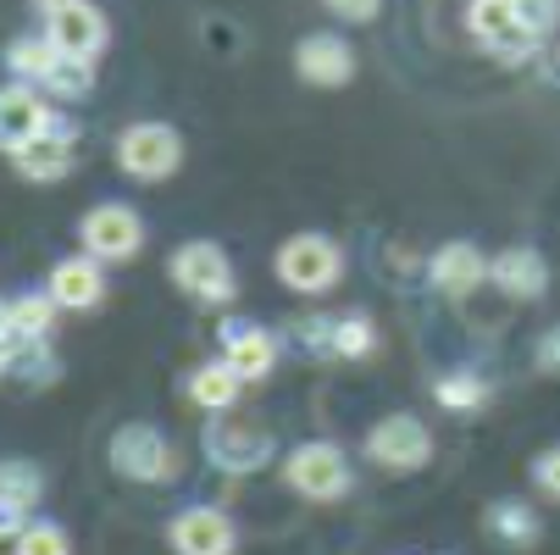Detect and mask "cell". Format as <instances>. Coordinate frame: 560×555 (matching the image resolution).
<instances>
[{"mask_svg": "<svg viewBox=\"0 0 560 555\" xmlns=\"http://www.w3.org/2000/svg\"><path fill=\"white\" fill-rule=\"evenodd\" d=\"M345 273V251L323 233H294V240L278 251V278L294 289V294H328Z\"/></svg>", "mask_w": 560, "mask_h": 555, "instance_id": "obj_1", "label": "cell"}, {"mask_svg": "<svg viewBox=\"0 0 560 555\" xmlns=\"http://www.w3.org/2000/svg\"><path fill=\"white\" fill-rule=\"evenodd\" d=\"M283 484H289L294 495H305V500H339V495H350V461H345V450L328 444V439L300 444V450H289V461H283Z\"/></svg>", "mask_w": 560, "mask_h": 555, "instance_id": "obj_2", "label": "cell"}, {"mask_svg": "<svg viewBox=\"0 0 560 555\" xmlns=\"http://www.w3.org/2000/svg\"><path fill=\"white\" fill-rule=\"evenodd\" d=\"M112 466L122 472V478H133V484H167L178 472V455H173L162 428L128 423V428L112 433Z\"/></svg>", "mask_w": 560, "mask_h": 555, "instance_id": "obj_3", "label": "cell"}, {"mask_svg": "<svg viewBox=\"0 0 560 555\" xmlns=\"http://www.w3.org/2000/svg\"><path fill=\"white\" fill-rule=\"evenodd\" d=\"M178 162H184V139H178V128H167V123H133L122 139H117V167L128 173V178H173L178 173Z\"/></svg>", "mask_w": 560, "mask_h": 555, "instance_id": "obj_4", "label": "cell"}, {"mask_svg": "<svg viewBox=\"0 0 560 555\" xmlns=\"http://www.w3.org/2000/svg\"><path fill=\"white\" fill-rule=\"evenodd\" d=\"M206 450L222 472H256L272 455V433L245 412H217L206 423Z\"/></svg>", "mask_w": 560, "mask_h": 555, "instance_id": "obj_5", "label": "cell"}, {"mask_svg": "<svg viewBox=\"0 0 560 555\" xmlns=\"http://www.w3.org/2000/svg\"><path fill=\"white\" fill-rule=\"evenodd\" d=\"M366 455L383 466V472H422L433 461V433L422 417H406V412H394L383 417L372 433H366Z\"/></svg>", "mask_w": 560, "mask_h": 555, "instance_id": "obj_6", "label": "cell"}, {"mask_svg": "<svg viewBox=\"0 0 560 555\" xmlns=\"http://www.w3.org/2000/svg\"><path fill=\"white\" fill-rule=\"evenodd\" d=\"M173 284H178L189 300H206V305L233 300V267H228V256H222L211 240L178 245V256H173Z\"/></svg>", "mask_w": 560, "mask_h": 555, "instance_id": "obj_7", "label": "cell"}, {"mask_svg": "<svg viewBox=\"0 0 560 555\" xmlns=\"http://www.w3.org/2000/svg\"><path fill=\"white\" fill-rule=\"evenodd\" d=\"M45 39L67 61H95L101 45H106V18L95 7H84V0H61V7H50V18H45Z\"/></svg>", "mask_w": 560, "mask_h": 555, "instance_id": "obj_8", "label": "cell"}, {"mask_svg": "<svg viewBox=\"0 0 560 555\" xmlns=\"http://www.w3.org/2000/svg\"><path fill=\"white\" fill-rule=\"evenodd\" d=\"M84 251L95 256V262H128V256H139V245H144V228H139V217L128 211V206H95L90 217H84Z\"/></svg>", "mask_w": 560, "mask_h": 555, "instance_id": "obj_9", "label": "cell"}, {"mask_svg": "<svg viewBox=\"0 0 560 555\" xmlns=\"http://www.w3.org/2000/svg\"><path fill=\"white\" fill-rule=\"evenodd\" d=\"M167 544L178 555H233L238 533L233 522L217 511V506H184L173 522H167Z\"/></svg>", "mask_w": 560, "mask_h": 555, "instance_id": "obj_10", "label": "cell"}, {"mask_svg": "<svg viewBox=\"0 0 560 555\" xmlns=\"http://www.w3.org/2000/svg\"><path fill=\"white\" fill-rule=\"evenodd\" d=\"M294 72L305 78V84L316 90H339L350 84V72H355V56L339 34H305L300 50H294Z\"/></svg>", "mask_w": 560, "mask_h": 555, "instance_id": "obj_11", "label": "cell"}, {"mask_svg": "<svg viewBox=\"0 0 560 555\" xmlns=\"http://www.w3.org/2000/svg\"><path fill=\"white\" fill-rule=\"evenodd\" d=\"M45 128H56L50 123V106L39 101V90H28V84H12V90H0V150H23V144H34Z\"/></svg>", "mask_w": 560, "mask_h": 555, "instance_id": "obj_12", "label": "cell"}, {"mask_svg": "<svg viewBox=\"0 0 560 555\" xmlns=\"http://www.w3.org/2000/svg\"><path fill=\"white\" fill-rule=\"evenodd\" d=\"M466 28L483 39V45H494L505 61H511L516 50H533V34L516 23L511 0H471V7H466Z\"/></svg>", "mask_w": 560, "mask_h": 555, "instance_id": "obj_13", "label": "cell"}, {"mask_svg": "<svg viewBox=\"0 0 560 555\" xmlns=\"http://www.w3.org/2000/svg\"><path fill=\"white\" fill-rule=\"evenodd\" d=\"M489 284H500L511 300H538V294L549 289V267H544L538 251L516 245V251H505V256L489 262Z\"/></svg>", "mask_w": 560, "mask_h": 555, "instance_id": "obj_14", "label": "cell"}, {"mask_svg": "<svg viewBox=\"0 0 560 555\" xmlns=\"http://www.w3.org/2000/svg\"><path fill=\"white\" fill-rule=\"evenodd\" d=\"M101 294H106V278H101L95 256H67V262H56V273H50V300H56V305L84 311V305H95Z\"/></svg>", "mask_w": 560, "mask_h": 555, "instance_id": "obj_15", "label": "cell"}, {"mask_svg": "<svg viewBox=\"0 0 560 555\" xmlns=\"http://www.w3.org/2000/svg\"><path fill=\"white\" fill-rule=\"evenodd\" d=\"M489 278V262H483V251L477 245H466V240H455V245H444L439 256H433V284L444 289V294H471L477 284Z\"/></svg>", "mask_w": 560, "mask_h": 555, "instance_id": "obj_16", "label": "cell"}, {"mask_svg": "<svg viewBox=\"0 0 560 555\" xmlns=\"http://www.w3.org/2000/svg\"><path fill=\"white\" fill-rule=\"evenodd\" d=\"M72 150H78V144H72V128H45L34 144L18 150V173L50 184V178H61V173L72 167Z\"/></svg>", "mask_w": 560, "mask_h": 555, "instance_id": "obj_17", "label": "cell"}, {"mask_svg": "<svg viewBox=\"0 0 560 555\" xmlns=\"http://www.w3.org/2000/svg\"><path fill=\"white\" fill-rule=\"evenodd\" d=\"M222 361L245 378V383H261V378L272 372V361H278V339H272L267 328H233Z\"/></svg>", "mask_w": 560, "mask_h": 555, "instance_id": "obj_18", "label": "cell"}, {"mask_svg": "<svg viewBox=\"0 0 560 555\" xmlns=\"http://www.w3.org/2000/svg\"><path fill=\"white\" fill-rule=\"evenodd\" d=\"M238 383H245V378H238L228 361H211V367H200V372L189 378V401H195V406H206L211 417H217V412H233Z\"/></svg>", "mask_w": 560, "mask_h": 555, "instance_id": "obj_19", "label": "cell"}, {"mask_svg": "<svg viewBox=\"0 0 560 555\" xmlns=\"http://www.w3.org/2000/svg\"><path fill=\"white\" fill-rule=\"evenodd\" d=\"M433 401L444 406V412H455V417H466V412H477V406H483L489 401V383L483 378H477V372H444L439 383H433Z\"/></svg>", "mask_w": 560, "mask_h": 555, "instance_id": "obj_20", "label": "cell"}, {"mask_svg": "<svg viewBox=\"0 0 560 555\" xmlns=\"http://www.w3.org/2000/svg\"><path fill=\"white\" fill-rule=\"evenodd\" d=\"M489 533H494L500 544H511V550H527V544L538 539V517H533L522 500H494V506H489Z\"/></svg>", "mask_w": 560, "mask_h": 555, "instance_id": "obj_21", "label": "cell"}, {"mask_svg": "<svg viewBox=\"0 0 560 555\" xmlns=\"http://www.w3.org/2000/svg\"><path fill=\"white\" fill-rule=\"evenodd\" d=\"M61 61H67V56H61L50 39H18V45L7 50V67H12L18 78H34V84H50Z\"/></svg>", "mask_w": 560, "mask_h": 555, "instance_id": "obj_22", "label": "cell"}, {"mask_svg": "<svg viewBox=\"0 0 560 555\" xmlns=\"http://www.w3.org/2000/svg\"><path fill=\"white\" fill-rule=\"evenodd\" d=\"M7 311H12V339H45V334H50V316H56V300L18 294Z\"/></svg>", "mask_w": 560, "mask_h": 555, "instance_id": "obj_23", "label": "cell"}, {"mask_svg": "<svg viewBox=\"0 0 560 555\" xmlns=\"http://www.w3.org/2000/svg\"><path fill=\"white\" fill-rule=\"evenodd\" d=\"M377 350V334L366 316H334V339H328V356H372Z\"/></svg>", "mask_w": 560, "mask_h": 555, "instance_id": "obj_24", "label": "cell"}, {"mask_svg": "<svg viewBox=\"0 0 560 555\" xmlns=\"http://www.w3.org/2000/svg\"><path fill=\"white\" fill-rule=\"evenodd\" d=\"M39 489H45L39 466H28V461H0V495H7V500L34 506V500H39Z\"/></svg>", "mask_w": 560, "mask_h": 555, "instance_id": "obj_25", "label": "cell"}, {"mask_svg": "<svg viewBox=\"0 0 560 555\" xmlns=\"http://www.w3.org/2000/svg\"><path fill=\"white\" fill-rule=\"evenodd\" d=\"M18 555H72V544L56 522H28L18 533Z\"/></svg>", "mask_w": 560, "mask_h": 555, "instance_id": "obj_26", "label": "cell"}, {"mask_svg": "<svg viewBox=\"0 0 560 555\" xmlns=\"http://www.w3.org/2000/svg\"><path fill=\"white\" fill-rule=\"evenodd\" d=\"M516 7V23L533 34V39H544L555 23H560V0H511Z\"/></svg>", "mask_w": 560, "mask_h": 555, "instance_id": "obj_27", "label": "cell"}, {"mask_svg": "<svg viewBox=\"0 0 560 555\" xmlns=\"http://www.w3.org/2000/svg\"><path fill=\"white\" fill-rule=\"evenodd\" d=\"M45 90H50V95H84V90H90V61H61Z\"/></svg>", "mask_w": 560, "mask_h": 555, "instance_id": "obj_28", "label": "cell"}, {"mask_svg": "<svg viewBox=\"0 0 560 555\" xmlns=\"http://www.w3.org/2000/svg\"><path fill=\"white\" fill-rule=\"evenodd\" d=\"M533 484H538V495L560 500V444H549V450L533 461Z\"/></svg>", "mask_w": 560, "mask_h": 555, "instance_id": "obj_29", "label": "cell"}, {"mask_svg": "<svg viewBox=\"0 0 560 555\" xmlns=\"http://www.w3.org/2000/svg\"><path fill=\"white\" fill-rule=\"evenodd\" d=\"M323 7H328L334 18H345V23H372V18L383 12V0H323Z\"/></svg>", "mask_w": 560, "mask_h": 555, "instance_id": "obj_30", "label": "cell"}, {"mask_svg": "<svg viewBox=\"0 0 560 555\" xmlns=\"http://www.w3.org/2000/svg\"><path fill=\"white\" fill-rule=\"evenodd\" d=\"M28 528V506L23 500H7V495H0V539H18Z\"/></svg>", "mask_w": 560, "mask_h": 555, "instance_id": "obj_31", "label": "cell"}, {"mask_svg": "<svg viewBox=\"0 0 560 555\" xmlns=\"http://www.w3.org/2000/svg\"><path fill=\"white\" fill-rule=\"evenodd\" d=\"M538 367H544V372H560V328H549V334L538 339Z\"/></svg>", "mask_w": 560, "mask_h": 555, "instance_id": "obj_32", "label": "cell"}, {"mask_svg": "<svg viewBox=\"0 0 560 555\" xmlns=\"http://www.w3.org/2000/svg\"><path fill=\"white\" fill-rule=\"evenodd\" d=\"M50 7H61V0H50Z\"/></svg>", "mask_w": 560, "mask_h": 555, "instance_id": "obj_33", "label": "cell"}]
</instances>
